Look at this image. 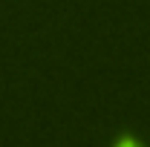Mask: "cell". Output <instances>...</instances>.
Returning a JSON list of instances; mask_svg holds the SVG:
<instances>
[{
	"instance_id": "6da1fadb",
	"label": "cell",
	"mask_w": 150,
	"mask_h": 147,
	"mask_svg": "<svg viewBox=\"0 0 150 147\" xmlns=\"http://www.w3.org/2000/svg\"><path fill=\"white\" fill-rule=\"evenodd\" d=\"M115 147H142V144H136V141H133L130 136H121V139L115 141Z\"/></svg>"
}]
</instances>
